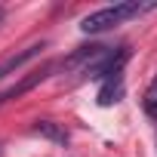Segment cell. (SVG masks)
<instances>
[{
  "label": "cell",
  "instance_id": "1",
  "mask_svg": "<svg viewBox=\"0 0 157 157\" xmlns=\"http://www.w3.org/2000/svg\"><path fill=\"white\" fill-rule=\"evenodd\" d=\"M151 6H154V3L129 0V3H117V6L96 10V13H90V16L80 22V31H83V34H102V31H108V28H114V25H120V22H126V19L145 13V10H151Z\"/></svg>",
  "mask_w": 157,
  "mask_h": 157
},
{
  "label": "cell",
  "instance_id": "2",
  "mask_svg": "<svg viewBox=\"0 0 157 157\" xmlns=\"http://www.w3.org/2000/svg\"><path fill=\"white\" fill-rule=\"evenodd\" d=\"M126 59H129V46H117V49H102V56L83 71L90 80H111V77H117L120 71H123V65H126Z\"/></svg>",
  "mask_w": 157,
  "mask_h": 157
},
{
  "label": "cell",
  "instance_id": "3",
  "mask_svg": "<svg viewBox=\"0 0 157 157\" xmlns=\"http://www.w3.org/2000/svg\"><path fill=\"white\" fill-rule=\"evenodd\" d=\"M49 74H52V65H46V68H40V71H34V74L22 77L16 86H10L6 93H0V105H3V102H13V99H19V96H25V93H31L37 83H43V80H46Z\"/></svg>",
  "mask_w": 157,
  "mask_h": 157
},
{
  "label": "cell",
  "instance_id": "4",
  "mask_svg": "<svg viewBox=\"0 0 157 157\" xmlns=\"http://www.w3.org/2000/svg\"><path fill=\"white\" fill-rule=\"evenodd\" d=\"M40 49H43V43H31L28 49H22V52H16V56L3 59V62H0V80H3L10 71H16V68H22L25 62H31L34 56H40Z\"/></svg>",
  "mask_w": 157,
  "mask_h": 157
},
{
  "label": "cell",
  "instance_id": "5",
  "mask_svg": "<svg viewBox=\"0 0 157 157\" xmlns=\"http://www.w3.org/2000/svg\"><path fill=\"white\" fill-rule=\"evenodd\" d=\"M123 96V77L117 74V77H111V80H105L102 83V90H99V105H114L117 99Z\"/></svg>",
  "mask_w": 157,
  "mask_h": 157
},
{
  "label": "cell",
  "instance_id": "6",
  "mask_svg": "<svg viewBox=\"0 0 157 157\" xmlns=\"http://www.w3.org/2000/svg\"><path fill=\"white\" fill-rule=\"evenodd\" d=\"M34 132L43 136V139H49V142H56V145H65V142H68V132H65L59 123H52V120H37V123H34Z\"/></svg>",
  "mask_w": 157,
  "mask_h": 157
},
{
  "label": "cell",
  "instance_id": "7",
  "mask_svg": "<svg viewBox=\"0 0 157 157\" xmlns=\"http://www.w3.org/2000/svg\"><path fill=\"white\" fill-rule=\"evenodd\" d=\"M142 105H145V114L157 120V77H154V83L148 86V93H145V99H142Z\"/></svg>",
  "mask_w": 157,
  "mask_h": 157
},
{
  "label": "cell",
  "instance_id": "8",
  "mask_svg": "<svg viewBox=\"0 0 157 157\" xmlns=\"http://www.w3.org/2000/svg\"><path fill=\"white\" fill-rule=\"evenodd\" d=\"M0 22H3V10H0Z\"/></svg>",
  "mask_w": 157,
  "mask_h": 157
}]
</instances>
